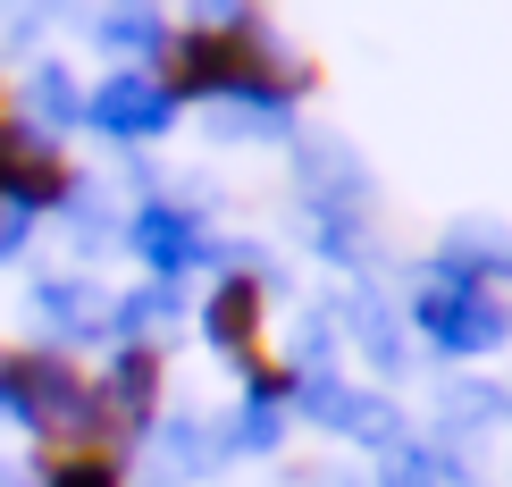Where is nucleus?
<instances>
[{"mask_svg":"<svg viewBox=\"0 0 512 487\" xmlns=\"http://www.w3.org/2000/svg\"><path fill=\"white\" fill-rule=\"evenodd\" d=\"M202 336L236 362V378L261 404H277V395H294V362L277 353V336H269V286L252 278V269H227L219 286H210V303H202Z\"/></svg>","mask_w":512,"mask_h":487,"instance_id":"f03ea898","label":"nucleus"},{"mask_svg":"<svg viewBox=\"0 0 512 487\" xmlns=\"http://www.w3.org/2000/svg\"><path fill=\"white\" fill-rule=\"evenodd\" d=\"M160 395H168V353L160 345H118L110 370H93V420H101V446L126 454L143 429L160 420Z\"/></svg>","mask_w":512,"mask_h":487,"instance_id":"7ed1b4c3","label":"nucleus"},{"mask_svg":"<svg viewBox=\"0 0 512 487\" xmlns=\"http://www.w3.org/2000/svg\"><path fill=\"white\" fill-rule=\"evenodd\" d=\"M42 487H126V454H110V446H51L42 454Z\"/></svg>","mask_w":512,"mask_h":487,"instance_id":"39448f33","label":"nucleus"},{"mask_svg":"<svg viewBox=\"0 0 512 487\" xmlns=\"http://www.w3.org/2000/svg\"><path fill=\"white\" fill-rule=\"evenodd\" d=\"M76 194V168L26 110H0V210L34 219V210H59Z\"/></svg>","mask_w":512,"mask_h":487,"instance_id":"20e7f679","label":"nucleus"},{"mask_svg":"<svg viewBox=\"0 0 512 487\" xmlns=\"http://www.w3.org/2000/svg\"><path fill=\"white\" fill-rule=\"evenodd\" d=\"M311 84H319V59H294L261 9L194 17V26L160 34V59H152L160 101H219V93L227 101H303Z\"/></svg>","mask_w":512,"mask_h":487,"instance_id":"f257e3e1","label":"nucleus"}]
</instances>
